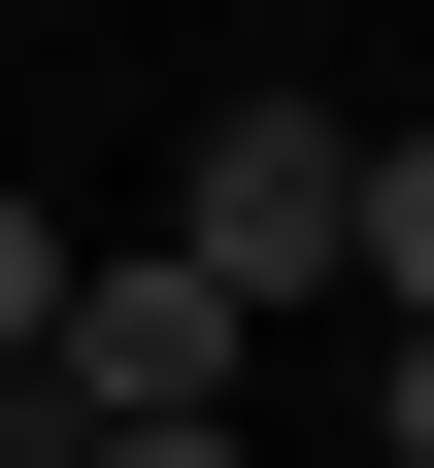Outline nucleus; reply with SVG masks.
Masks as SVG:
<instances>
[{
  "label": "nucleus",
  "instance_id": "6",
  "mask_svg": "<svg viewBox=\"0 0 434 468\" xmlns=\"http://www.w3.org/2000/svg\"><path fill=\"white\" fill-rule=\"evenodd\" d=\"M68 468H268V435H68Z\"/></svg>",
  "mask_w": 434,
  "mask_h": 468
},
{
  "label": "nucleus",
  "instance_id": "5",
  "mask_svg": "<svg viewBox=\"0 0 434 468\" xmlns=\"http://www.w3.org/2000/svg\"><path fill=\"white\" fill-rule=\"evenodd\" d=\"M367 435H401V468H434V335H367Z\"/></svg>",
  "mask_w": 434,
  "mask_h": 468
},
{
  "label": "nucleus",
  "instance_id": "3",
  "mask_svg": "<svg viewBox=\"0 0 434 468\" xmlns=\"http://www.w3.org/2000/svg\"><path fill=\"white\" fill-rule=\"evenodd\" d=\"M68 302H101V234H68V201H0V401L68 368Z\"/></svg>",
  "mask_w": 434,
  "mask_h": 468
},
{
  "label": "nucleus",
  "instance_id": "4",
  "mask_svg": "<svg viewBox=\"0 0 434 468\" xmlns=\"http://www.w3.org/2000/svg\"><path fill=\"white\" fill-rule=\"evenodd\" d=\"M367 335H434V101L367 134Z\"/></svg>",
  "mask_w": 434,
  "mask_h": 468
},
{
  "label": "nucleus",
  "instance_id": "1",
  "mask_svg": "<svg viewBox=\"0 0 434 468\" xmlns=\"http://www.w3.org/2000/svg\"><path fill=\"white\" fill-rule=\"evenodd\" d=\"M167 268H234V302H367V134H334V101H234V134L167 167Z\"/></svg>",
  "mask_w": 434,
  "mask_h": 468
},
{
  "label": "nucleus",
  "instance_id": "2",
  "mask_svg": "<svg viewBox=\"0 0 434 468\" xmlns=\"http://www.w3.org/2000/svg\"><path fill=\"white\" fill-rule=\"evenodd\" d=\"M234 368H268V302H234V268H167V234H101V302H68V435H234Z\"/></svg>",
  "mask_w": 434,
  "mask_h": 468
}]
</instances>
